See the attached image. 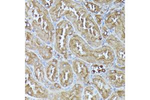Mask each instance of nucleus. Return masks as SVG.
Instances as JSON below:
<instances>
[{
  "mask_svg": "<svg viewBox=\"0 0 150 100\" xmlns=\"http://www.w3.org/2000/svg\"><path fill=\"white\" fill-rule=\"evenodd\" d=\"M60 68V73L59 75L60 82L64 87L68 86L72 83L73 81V73L72 69L69 65L65 64L61 66Z\"/></svg>",
  "mask_w": 150,
  "mask_h": 100,
  "instance_id": "3",
  "label": "nucleus"
},
{
  "mask_svg": "<svg viewBox=\"0 0 150 100\" xmlns=\"http://www.w3.org/2000/svg\"><path fill=\"white\" fill-rule=\"evenodd\" d=\"M35 73H36L37 78L39 79V81H42L44 79V74L42 67H38L37 68L35 71Z\"/></svg>",
  "mask_w": 150,
  "mask_h": 100,
  "instance_id": "9",
  "label": "nucleus"
},
{
  "mask_svg": "<svg viewBox=\"0 0 150 100\" xmlns=\"http://www.w3.org/2000/svg\"><path fill=\"white\" fill-rule=\"evenodd\" d=\"M93 82L99 91V93L102 95L104 99L107 98L111 93V89L110 87L108 86L106 82L101 79H95L93 80Z\"/></svg>",
  "mask_w": 150,
  "mask_h": 100,
  "instance_id": "4",
  "label": "nucleus"
},
{
  "mask_svg": "<svg viewBox=\"0 0 150 100\" xmlns=\"http://www.w3.org/2000/svg\"><path fill=\"white\" fill-rule=\"evenodd\" d=\"M58 28L56 30L57 49L64 54L66 52L65 44L67 36L72 34V27L66 22L62 23Z\"/></svg>",
  "mask_w": 150,
  "mask_h": 100,
  "instance_id": "1",
  "label": "nucleus"
},
{
  "mask_svg": "<svg viewBox=\"0 0 150 100\" xmlns=\"http://www.w3.org/2000/svg\"><path fill=\"white\" fill-rule=\"evenodd\" d=\"M74 68L77 75L80 76L83 80L85 79L88 74V69L81 62L76 61L74 63Z\"/></svg>",
  "mask_w": 150,
  "mask_h": 100,
  "instance_id": "6",
  "label": "nucleus"
},
{
  "mask_svg": "<svg viewBox=\"0 0 150 100\" xmlns=\"http://www.w3.org/2000/svg\"><path fill=\"white\" fill-rule=\"evenodd\" d=\"M56 62H54L47 68V76L51 81L55 82L58 78V74Z\"/></svg>",
  "mask_w": 150,
  "mask_h": 100,
  "instance_id": "7",
  "label": "nucleus"
},
{
  "mask_svg": "<svg viewBox=\"0 0 150 100\" xmlns=\"http://www.w3.org/2000/svg\"><path fill=\"white\" fill-rule=\"evenodd\" d=\"M109 79L111 82L117 87H121L124 84V74L122 72L111 71L110 74Z\"/></svg>",
  "mask_w": 150,
  "mask_h": 100,
  "instance_id": "5",
  "label": "nucleus"
},
{
  "mask_svg": "<svg viewBox=\"0 0 150 100\" xmlns=\"http://www.w3.org/2000/svg\"><path fill=\"white\" fill-rule=\"evenodd\" d=\"M71 40L70 45L71 50L74 54L79 56L87 57L90 55L93 57L92 51H90L89 47L81 38L76 37Z\"/></svg>",
  "mask_w": 150,
  "mask_h": 100,
  "instance_id": "2",
  "label": "nucleus"
},
{
  "mask_svg": "<svg viewBox=\"0 0 150 100\" xmlns=\"http://www.w3.org/2000/svg\"><path fill=\"white\" fill-rule=\"evenodd\" d=\"M85 97L87 100H96V96L94 88L91 87H89L86 89L85 91Z\"/></svg>",
  "mask_w": 150,
  "mask_h": 100,
  "instance_id": "8",
  "label": "nucleus"
}]
</instances>
